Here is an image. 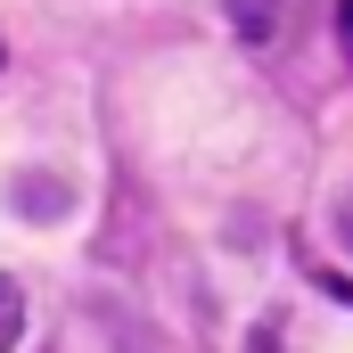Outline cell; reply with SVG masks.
Listing matches in <instances>:
<instances>
[{"mask_svg":"<svg viewBox=\"0 0 353 353\" xmlns=\"http://www.w3.org/2000/svg\"><path fill=\"white\" fill-rule=\"evenodd\" d=\"M8 205H17L25 222H58V214L74 205V181L66 173H17L8 181Z\"/></svg>","mask_w":353,"mask_h":353,"instance_id":"obj_1","label":"cell"},{"mask_svg":"<svg viewBox=\"0 0 353 353\" xmlns=\"http://www.w3.org/2000/svg\"><path fill=\"white\" fill-rule=\"evenodd\" d=\"M230 17H239L247 41H271V33L288 25V0H230Z\"/></svg>","mask_w":353,"mask_h":353,"instance_id":"obj_2","label":"cell"},{"mask_svg":"<svg viewBox=\"0 0 353 353\" xmlns=\"http://www.w3.org/2000/svg\"><path fill=\"white\" fill-rule=\"evenodd\" d=\"M17 337H25V288H17V279L0 271V353L17 345Z\"/></svg>","mask_w":353,"mask_h":353,"instance_id":"obj_3","label":"cell"},{"mask_svg":"<svg viewBox=\"0 0 353 353\" xmlns=\"http://www.w3.org/2000/svg\"><path fill=\"white\" fill-rule=\"evenodd\" d=\"M337 41H345V58H353V0H337Z\"/></svg>","mask_w":353,"mask_h":353,"instance_id":"obj_4","label":"cell"},{"mask_svg":"<svg viewBox=\"0 0 353 353\" xmlns=\"http://www.w3.org/2000/svg\"><path fill=\"white\" fill-rule=\"evenodd\" d=\"M337 239H345V247H353V189H345V197H337Z\"/></svg>","mask_w":353,"mask_h":353,"instance_id":"obj_5","label":"cell"}]
</instances>
